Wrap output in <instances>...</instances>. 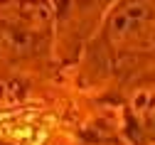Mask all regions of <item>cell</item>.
<instances>
[{"label": "cell", "instance_id": "obj_1", "mask_svg": "<svg viewBox=\"0 0 155 145\" xmlns=\"http://www.w3.org/2000/svg\"><path fill=\"white\" fill-rule=\"evenodd\" d=\"M106 35L116 47H138L153 42L155 5L150 0H123L106 22Z\"/></svg>", "mask_w": 155, "mask_h": 145}, {"label": "cell", "instance_id": "obj_2", "mask_svg": "<svg viewBox=\"0 0 155 145\" xmlns=\"http://www.w3.org/2000/svg\"><path fill=\"white\" fill-rule=\"evenodd\" d=\"M5 133H8L12 140H17L20 145H40V143L47 138V130H45L42 126H37L35 120H27V118L15 120V123H8V126H5Z\"/></svg>", "mask_w": 155, "mask_h": 145}]
</instances>
